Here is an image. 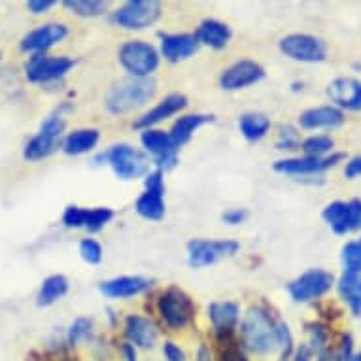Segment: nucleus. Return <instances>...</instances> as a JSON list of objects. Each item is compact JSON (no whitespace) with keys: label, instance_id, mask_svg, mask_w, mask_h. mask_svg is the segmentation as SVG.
Wrapping results in <instances>:
<instances>
[{"label":"nucleus","instance_id":"33","mask_svg":"<svg viewBox=\"0 0 361 361\" xmlns=\"http://www.w3.org/2000/svg\"><path fill=\"white\" fill-rule=\"evenodd\" d=\"M308 333H310V350L312 354L322 355L324 352H327L329 348V329L322 324H310L308 326Z\"/></svg>","mask_w":361,"mask_h":361},{"label":"nucleus","instance_id":"38","mask_svg":"<svg viewBox=\"0 0 361 361\" xmlns=\"http://www.w3.org/2000/svg\"><path fill=\"white\" fill-rule=\"evenodd\" d=\"M276 335H279V348L280 355H282V361H286L291 355V350H293V337H291V331L288 324L280 322L276 326Z\"/></svg>","mask_w":361,"mask_h":361},{"label":"nucleus","instance_id":"36","mask_svg":"<svg viewBox=\"0 0 361 361\" xmlns=\"http://www.w3.org/2000/svg\"><path fill=\"white\" fill-rule=\"evenodd\" d=\"M91 329H93V324L87 318H78V320H74L71 329H68V344L76 346L78 343L89 338L91 337Z\"/></svg>","mask_w":361,"mask_h":361},{"label":"nucleus","instance_id":"45","mask_svg":"<svg viewBox=\"0 0 361 361\" xmlns=\"http://www.w3.org/2000/svg\"><path fill=\"white\" fill-rule=\"evenodd\" d=\"M344 176L350 178V180L361 176V155H355V157H352L346 163V166H344Z\"/></svg>","mask_w":361,"mask_h":361},{"label":"nucleus","instance_id":"7","mask_svg":"<svg viewBox=\"0 0 361 361\" xmlns=\"http://www.w3.org/2000/svg\"><path fill=\"white\" fill-rule=\"evenodd\" d=\"M161 18V4L155 0H129L112 13V23L121 29L140 30Z\"/></svg>","mask_w":361,"mask_h":361},{"label":"nucleus","instance_id":"10","mask_svg":"<svg viewBox=\"0 0 361 361\" xmlns=\"http://www.w3.org/2000/svg\"><path fill=\"white\" fill-rule=\"evenodd\" d=\"M240 250V244L237 240H202L195 238L188 244V261L193 269H202V267L214 265L219 259L231 257Z\"/></svg>","mask_w":361,"mask_h":361},{"label":"nucleus","instance_id":"48","mask_svg":"<svg viewBox=\"0 0 361 361\" xmlns=\"http://www.w3.org/2000/svg\"><path fill=\"white\" fill-rule=\"evenodd\" d=\"M195 361H212V354H210V350H208L204 344H201V346H199V350H197Z\"/></svg>","mask_w":361,"mask_h":361},{"label":"nucleus","instance_id":"32","mask_svg":"<svg viewBox=\"0 0 361 361\" xmlns=\"http://www.w3.org/2000/svg\"><path fill=\"white\" fill-rule=\"evenodd\" d=\"M335 148V140L327 135H312L301 142V149L308 157H327Z\"/></svg>","mask_w":361,"mask_h":361},{"label":"nucleus","instance_id":"16","mask_svg":"<svg viewBox=\"0 0 361 361\" xmlns=\"http://www.w3.org/2000/svg\"><path fill=\"white\" fill-rule=\"evenodd\" d=\"M327 97L343 112H361V82L355 78H335L327 85Z\"/></svg>","mask_w":361,"mask_h":361},{"label":"nucleus","instance_id":"14","mask_svg":"<svg viewBox=\"0 0 361 361\" xmlns=\"http://www.w3.org/2000/svg\"><path fill=\"white\" fill-rule=\"evenodd\" d=\"M265 78V68L255 63V61L243 59L237 61L235 65H231L229 68H225L219 76V85L225 91H237V89H244L254 85L259 80Z\"/></svg>","mask_w":361,"mask_h":361},{"label":"nucleus","instance_id":"13","mask_svg":"<svg viewBox=\"0 0 361 361\" xmlns=\"http://www.w3.org/2000/svg\"><path fill=\"white\" fill-rule=\"evenodd\" d=\"M344 159V154H331L327 157H290L274 163V171L280 174H295V176H307V174H320L333 166H337Z\"/></svg>","mask_w":361,"mask_h":361},{"label":"nucleus","instance_id":"20","mask_svg":"<svg viewBox=\"0 0 361 361\" xmlns=\"http://www.w3.org/2000/svg\"><path fill=\"white\" fill-rule=\"evenodd\" d=\"M188 106V99L182 93H172V95L165 97L163 101L157 104L155 108H152L149 112H146L142 118L137 119L135 127L137 129H154V125L161 123L163 119L171 118L174 114H178L180 110H184Z\"/></svg>","mask_w":361,"mask_h":361},{"label":"nucleus","instance_id":"34","mask_svg":"<svg viewBox=\"0 0 361 361\" xmlns=\"http://www.w3.org/2000/svg\"><path fill=\"white\" fill-rule=\"evenodd\" d=\"M343 263L344 271L350 273H361V238L350 240L343 246Z\"/></svg>","mask_w":361,"mask_h":361},{"label":"nucleus","instance_id":"46","mask_svg":"<svg viewBox=\"0 0 361 361\" xmlns=\"http://www.w3.org/2000/svg\"><path fill=\"white\" fill-rule=\"evenodd\" d=\"M312 350L308 344H301L299 348L295 350V354H293V361H310L312 360Z\"/></svg>","mask_w":361,"mask_h":361},{"label":"nucleus","instance_id":"3","mask_svg":"<svg viewBox=\"0 0 361 361\" xmlns=\"http://www.w3.org/2000/svg\"><path fill=\"white\" fill-rule=\"evenodd\" d=\"M159 51L142 40L125 42L119 48V63L133 78H149L159 66Z\"/></svg>","mask_w":361,"mask_h":361},{"label":"nucleus","instance_id":"39","mask_svg":"<svg viewBox=\"0 0 361 361\" xmlns=\"http://www.w3.org/2000/svg\"><path fill=\"white\" fill-rule=\"evenodd\" d=\"M85 218H87V208L68 207L63 214V224L71 229H78V227H85Z\"/></svg>","mask_w":361,"mask_h":361},{"label":"nucleus","instance_id":"2","mask_svg":"<svg viewBox=\"0 0 361 361\" xmlns=\"http://www.w3.org/2000/svg\"><path fill=\"white\" fill-rule=\"evenodd\" d=\"M155 95V82L149 78H127L116 83L106 95V108L116 116L144 106Z\"/></svg>","mask_w":361,"mask_h":361},{"label":"nucleus","instance_id":"17","mask_svg":"<svg viewBox=\"0 0 361 361\" xmlns=\"http://www.w3.org/2000/svg\"><path fill=\"white\" fill-rule=\"evenodd\" d=\"M161 38V55L171 63L190 59L191 55L197 54L199 40L195 35L182 32V35H159Z\"/></svg>","mask_w":361,"mask_h":361},{"label":"nucleus","instance_id":"18","mask_svg":"<svg viewBox=\"0 0 361 361\" xmlns=\"http://www.w3.org/2000/svg\"><path fill=\"white\" fill-rule=\"evenodd\" d=\"M344 112L335 104H326V106L308 108L301 114L299 123L302 129L318 130V129H337L344 123Z\"/></svg>","mask_w":361,"mask_h":361},{"label":"nucleus","instance_id":"43","mask_svg":"<svg viewBox=\"0 0 361 361\" xmlns=\"http://www.w3.org/2000/svg\"><path fill=\"white\" fill-rule=\"evenodd\" d=\"M55 6V0H29L27 2V10L35 16H40V13H46L49 8Z\"/></svg>","mask_w":361,"mask_h":361},{"label":"nucleus","instance_id":"29","mask_svg":"<svg viewBox=\"0 0 361 361\" xmlns=\"http://www.w3.org/2000/svg\"><path fill=\"white\" fill-rule=\"evenodd\" d=\"M165 193L159 191H144L137 201V212L140 218L149 219V221H159L165 216Z\"/></svg>","mask_w":361,"mask_h":361},{"label":"nucleus","instance_id":"31","mask_svg":"<svg viewBox=\"0 0 361 361\" xmlns=\"http://www.w3.org/2000/svg\"><path fill=\"white\" fill-rule=\"evenodd\" d=\"M63 6L68 12L82 16V18H99L106 12L108 2L104 0H66L63 2Z\"/></svg>","mask_w":361,"mask_h":361},{"label":"nucleus","instance_id":"40","mask_svg":"<svg viewBox=\"0 0 361 361\" xmlns=\"http://www.w3.org/2000/svg\"><path fill=\"white\" fill-rule=\"evenodd\" d=\"M276 148L279 149H297L301 148V138L297 135L293 127H282L280 129L279 140H276Z\"/></svg>","mask_w":361,"mask_h":361},{"label":"nucleus","instance_id":"8","mask_svg":"<svg viewBox=\"0 0 361 361\" xmlns=\"http://www.w3.org/2000/svg\"><path fill=\"white\" fill-rule=\"evenodd\" d=\"M280 51L299 63H322L327 59V44L318 36L295 32L280 40Z\"/></svg>","mask_w":361,"mask_h":361},{"label":"nucleus","instance_id":"9","mask_svg":"<svg viewBox=\"0 0 361 361\" xmlns=\"http://www.w3.org/2000/svg\"><path fill=\"white\" fill-rule=\"evenodd\" d=\"M333 286H335V276L331 273H327L324 269H310L290 282L288 291L293 301L308 302L326 295Z\"/></svg>","mask_w":361,"mask_h":361},{"label":"nucleus","instance_id":"37","mask_svg":"<svg viewBox=\"0 0 361 361\" xmlns=\"http://www.w3.org/2000/svg\"><path fill=\"white\" fill-rule=\"evenodd\" d=\"M80 255L89 265H97L102 261V246L95 238H83L80 243Z\"/></svg>","mask_w":361,"mask_h":361},{"label":"nucleus","instance_id":"41","mask_svg":"<svg viewBox=\"0 0 361 361\" xmlns=\"http://www.w3.org/2000/svg\"><path fill=\"white\" fill-rule=\"evenodd\" d=\"M338 357H341V361H352V357H354V341H352V337L350 335H343V341H341V346H338L337 350Z\"/></svg>","mask_w":361,"mask_h":361},{"label":"nucleus","instance_id":"50","mask_svg":"<svg viewBox=\"0 0 361 361\" xmlns=\"http://www.w3.org/2000/svg\"><path fill=\"white\" fill-rule=\"evenodd\" d=\"M123 354L127 361H137V352H135V346H133V344H125Z\"/></svg>","mask_w":361,"mask_h":361},{"label":"nucleus","instance_id":"4","mask_svg":"<svg viewBox=\"0 0 361 361\" xmlns=\"http://www.w3.org/2000/svg\"><path fill=\"white\" fill-rule=\"evenodd\" d=\"M101 159L108 161L114 174L121 180H135L144 176L149 169V161L142 149L135 148L130 144H116L101 155Z\"/></svg>","mask_w":361,"mask_h":361},{"label":"nucleus","instance_id":"30","mask_svg":"<svg viewBox=\"0 0 361 361\" xmlns=\"http://www.w3.org/2000/svg\"><path fill=\"white\" fill-rule=\"evenodd\" d=\"M68 291V280L63 274H51L42 282V288L38 291V305L40 307H49L66 295Z\"/></svg>","mask_w":361,"mask_h":361},{"label":"nucleus","instance_id":"12","mask_svg":"<svg viewBox=\"0 0 361 361\" xmlns=\"http://www.w3.org/2000/svg\"><path fill=\"white\" fill-rule=\"evenodd\" d=\"M142 146L148 154L154 155V163L159 171H171L178 163V148L171 138V133L161 129L142 130Z\"/></svg>","mask_w":361,"mask_h":361},{"label":"nucleus","instance_id":"6","mask_svg":"<svg viewBox=\"0 0 361 361\" xmlns=\"http://www.w3.org/2000/svg\"><path fill=\"white\" fill-rule=\"evenodd\" d=\"M63 133H65V121L61 116H49L40 130L30 138L23 149V157L27 161H40L55 154L63 146Z\"/></svg>","mask_w":361,"mask_h":361},{"label":"nucleus","instance_id":"44","mask_svg":"<svg viewBox=\"0 0 361 361\" xmlns=\"http://www.w3.org/2000/svg\"><path fill=\"white\" fill-rule=\"evenodd\" d=\"M163 354H165L166 361H185L184 350L174 343H165V346H163Z\"/></svg>","mask_w":361,"mask_h":361},{"label":"nucleus","instance_id":"21","mask_svg":"<svg viewBox=\"0 0 361 361\" xmlns=\"http://www.w3.org/2000/svg\"><path fill=\"white\" fill-rule=\"evenodd\" d=\"M149 288V280L142 276H119L102 282L101 291L110 299H129V297L140 295Z\"/></svg>","mask_w":361,"mask_h":361},{"label":"nucleus","instance_id":"35","mask_svg":"<svg viewBox=\"0 0 361 361\" xmlns=\"http://www.w3.org/2000/svg\"><path fill=\"white\" fill-rule=\"evenodd\" d=\"M114 218V212L110 208H87V218H85V229L91 233L101 231L102 227Z\"/></svg>","mask_w":361,"mask_h":361},{"label":"nucleus","instance_id":"49","mask_svg":"<svg viewBox=\"0 0 361 361\" xmlns=\"http://www.w3.org/2000/svg\"><path fill=\"white\" fill-rule=\"evenodd\" d=\"M318 361H341V357H338L337 350H327L322 355H318Z\"/></svg>","mask_w":361,"mask_h":361},{"label":"nucleus","instance_id":"15","mask_svg":"<svg viewBox=\"0 0 361 361\" xmlns=\"http://www.w3.org/2000/svg\"><path fill=\"white\" fill-rule=\"evenodd\" d=\"M68 36V27L63 23H44L23 36L21 49L30 54H44L55 44H59Z\"/></svg>","mask_w":361,"mask_h":361},{"label":"nucleus","instance_id":"23","mask_svg":"<svg viewBox=\"0 0 361 361\" xmlns=\"http://www.w3.org/2000/svg\"><path fill=\"white\" fill-rule=\"evenodd\" d=\"M195 36L199 44H204L212 49H221L231 40V29L218 19H204L197 27Z\"/></svg>","mask_w":361,"mask_h":361},{"label":"nucleus","instance_id":"24","mask_svg":"<svg viewBox=\"0 0 361 361\" xmlns=\"http://www.w3.org/2000/svg\"><path fill=\"white\" fill-rule=\"evenodd\" d=\"M337 290L341 299L350 308V312L354 314L355 318H361V273L344 271L337 282Z\"/></svg>","mask_w":361,"mask_h":361},{"label":"nucleus","instance_id":"47","mask_svg":"<svg viewBox=\"0 0 361 361\" xmlns=\"http://www.w3.org/2000/svg\"><path fill=\"white\" fill-rule=\"evenodd\" d=\"M224 361H246V357L240 354L238 348H229L224 352Z\"/></svg>","mask_w":361,"mask_h":361},{"label":"nucleus","instance_id":"28","mask_svg":"<svg viewBox=\"0 0 361 361\" xmlns=\"http://www.w3.org/2000/svg\"><path fill=\"white\" fill-rule=\"evenodd\" d=\"M238 129L246 140L257 142L261 138H265L267 133L271 130V119L267 118L265 114H244L238 119Z\"/></svg>","mask_w":361,"mask_h":361},{"label":"nucleus","instance_id":"25","mask_svg":"<svg viewBox=\"0 0 361 361\" xmlns=\"http://www.w3.org/2000/svg\"><path fill=\"white\" fill-rule=\"evenodd\" d=\"M208 318L212 322L216 331L229 333L233 327L237 326L238 318H240V308H238L237 302L233 301L212 302L208 307Z\"/></svg>","mask_w":361,"mask_h":361},{"label":"nucleus","instance_id":"42","mask_svg":"<svg viewBox=\"0 0 361 361\" xmlns=\"http://www.w3.org/2000/svg\"><path fill=\"white\" fill-rule=\"evenodd\" d=\"M246 218H248V212L243 210V208H233V210H227V212L221 216V219H224L225 224H229V225L244 224V219Z\"/></svg>","mask_w":361,"mask_h":361},{"label":"nucleus","instance_id":"22","mask_svg":"<svg viewBox=\"0 0 361 361\" xmlns=\"http://www.w3.org/2000/svg\"><path fill=\"white\" fill-rule=\"evenodd\" d=\"M322 218L326 219V224L333 229V233L337 235H346V233L355 231L354 227V218H352V207H350V201H333L329 202L324 212H322Z\"/></svg>","mask_w":361,"mask_h":361},{"label":"nucleus","instance_id":"11","mask_svg":"<svg viewBox=\"0 0 361 361\" xmlns=\"http://www.w3.org/2000/svg\"><path fill=\"white\" fill-rule=\"evenodd\" d=\"M74 65H76V61L71 57H49L46 54H36L29 59L25 72H27L29 82L46 83L68 74Z\"/></svg>","mask_w":361,"mask_h":361},{"label":"nucleus","instance_id":"26","mask_svg":"<svg viewBox=\"0 0 361 361\" xmlns=\"http://www.w3.org/2000/svg\"><path fill=\"white\" fill-rule=\"evenodd\" d=\"M212 121V116H207V114H188V116H182L178 119L176 123L172 125L171 129V138L176 148L184 146L191 140L193 133L197 129H201L202 125H207Z\"/></svg>","mask_w":361,"mask_h":361},{"label":"nucleus","instance_id":"27","mask_svg":"<svg viewBox=\"0 0 361 361\" xmlns=\"http://www.w3.org/2000/svg\"><path fill=\"white\" fill-rule=\"evenodd\" d=\"M99 140H101V133L97 129H78L65 138L63 152L66 155H83L95 148Z\"/></svg>","mask_w":361,"mask_h":361},{"label":"nucleus","instance_id":"5","mask_svg":"<svg viewBox=\"0 0 361 361\" xmlns=\"http://www.w3.org/2000/svg\"><path fill=\"white\" fill-rule=\"evenodd\" d=\"M157 312L166 326L178 331V329H184L193 320L195 305L185 291L172 286L163 291L157 299Z\"/></svg>","mask_w":361,"mask_h":361},{"label":"nucleus","instance_id":"19","mask_svg":"<svg viewBox=\"0 0 361 361\" xmlns=\"http://www.w3.org/2000/svg\"><path fill=\"white\" fill-rule=\"evenodd\" d=\"M125 333L130 344L138 348H154L159 338V327L155 326V322L137 314L125 320Z\"/></svg>","mask_w":361,"mask_h":361},{"label":"nucleus","instance_id":"51","mask_svg":"<svg viewBox=\"0 0 361 361\" xmlns=\"http://www.w3.org/2000/svg\"><path fill=\"white\" fill-rule=\"evenodd\" d=\"M352 361H361V354H355L354 357H352Z\"/></svg>","mask_w":361,"mask_h":361},{"label":"nucleus","instance_id":"1","mask_svg":"<svg viewBox=\"0 0 361 361\" xmlns=\"http://www.w3.org/2000/svg\"><path fill=\"white\" fill-rule=\"evenodd\" d=\"M276 326L271 314L265 308L254 307L250 308L243 320L240 335H243L244 346L257 355H267L279 348V335Z\"/></svg>","mask_w":361,"mask_h":361}]
</instances>
